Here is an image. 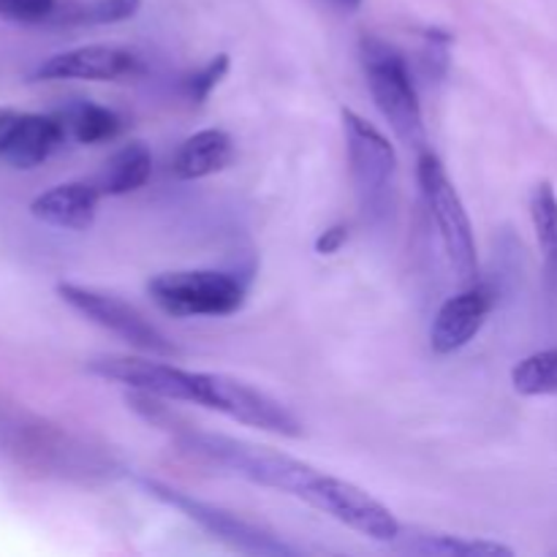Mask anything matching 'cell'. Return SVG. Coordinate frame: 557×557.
Returning a JSON list of instances; mask_svg holds the SVG:
<instances>
[{
    "label": "cell",
    "instance_id": "7402d4cb",
    "mask_svg": "<svg viewBox=\"0 0 557 557\" xmlns=\"http://www.w3.org/2000/svg\"><path fill=\"white\" fill-rule=\"evenodd\" d=\"M228 69H232V58H228L226 52H218L215 58L207 60L199 71H194V74L188 76V82H185V90H188L190 101L199 103V107L210 101V96L215 92V87L221 85L223 76L228 74Z\"/></svg>",
    "mask_w": 557,
    "mask_h": 557
},
{
    "label": "cell",
    "instance_id": "ba28073f",
    "mask_svg": "<svg viewBox=\"0 0 557 557\" xmlns=\"http://www.w3.org/2000/svg\"><path fill=\"white\" fill-rule=\"evenodd\" d=\"M194 403L223 413V417L234 419L239 424L264 430V433L283 435V438H299L302 435V422L281 400L245 384V381L228 379V375L196 373Z\"/></svg>",
    "mask_w": 557,
    "mask_h": 557
},
{
    "label": "cell",
    "instance_id": "277c9868",
    "mask_svg": "<svg viewBox=\"0 0 557 557\" xmlns=\"http://www.w3.org/2000/svg\"><path fill=\"white\" fill-rule=\"evenodd\" d=\"M417 177L424 201H428L430 215H433L435 226H438L441 245H444V253L446 259H449L451 272H455L457 281L466 283V286L468 283H476L479 250L476 237H473L471 215H468L455 183H451L444 163L438 161V156H435L433 150L419 152Z\"/></svg>",
    "mask_w": 557,
    "mask_h": 557
},
{
    "label": "cell",
    "instance_id": "9c48e42d",
    "mask_svg": "<svg viewBox=\"0 0 557 557\" xmlns=\"http://www.w3.org/2000/svg\"><path fill=\"white\" fill-rule=\"evenodd\" d=\"M58 297L76 313L85 315L87 321L123 337L139 351L156 354V357H174L177 354V346L152 321H147L134 305L123 302L112 294L96 292V288L79 286V283H58Z\"/></svg>",
    "mask_w": 557,
    "mask_h": 557
},
{
    "label": "cell",
    "instance_id": "5bb4252c",
    "mask_svg": "<svg viewBox=\"0 0 557 557\" xmlns=\"http://www.w3.org/2000/svg\"><path fill=\"white\" fill-rule=\"evenodd\" d=\"M65 134L69 131H65L60 114L22 112L9 141H5L3 152H0V161L14 169H22V172L41 166L47 158H52V152L60 150Z\"/></svg>",
    "mask_w": 557,
    "mask_h": 557
},
{
    "label": "cell",
    "instance_id": "2e32d148",
    "mask_svg": "<svg viewBox=\"0 0 557 557\" xmlns=\"http://www.w3.org/2000/svg\"><path fill=\"white\" fill-rule=\"evenodd\" d=\"M152 174V152L141 141L120 147L98 174L96 185L103 196H125L145 188Z\"/></svg>",
    "mask_w": 557,
    "mask_h": 557
},
{
    "label": "cell",
    "instance_id": "e0dca14e",
    "mask_svg": "<svg viewBox=\"0 0 557 557\" xmlns=\"http://www.w3.org/2000/svg\"><path fill=\"white\" fill-rule=\"evenodd\" d=\"M531 218L542 250L544 288L557 299V194L553 183H539L531 196Z\"/></svg>",
    "mask_w": 557,
    "mask_h": 557
},
{
    "label": "cell",
    "instance_id": "5b68a950",
    "mask_svg": "<svg viewBox=\"0 0 557 557\" xmlns=\"http://www.w3.org/2000/svg\"><path fill=\"white\" fill-rule=\"evenodd\" d=\"M152 302L174 319L190 315H234L243 310L248 292L239 277L218 270H174L161 272L147 283Z\"/></svg>",
    "mask_w": 557,
    "mask_h": 557
},
{
    "label": "cell",
    "instance_id": "3957f363",
    "mask_svg": "<svg viewBox=\"0 0 557 557\" xmlns=\"http://www.w3.org/2000/svg\"><path fill=\"white\" fill-rule=\"evenodd\" d=\"M343 134H346L348 172L357 190L362 215L370 223L395 210L397 196V152L395 145L375 128L370 120L354 109H341Z\"/></svg>",
    "mask_w": 557,
    "mask_h": 557
},
{
    "label": "cell",
    "instance_id": "7a4b0ae2",
    "mask_svg": "<svg viewBox=\"0 0 557 557\" xmlns=\"http://www.w3.org/2000/svg\"><path fill=\"white\" fill-rule=\"evenodd\" d=\"M359 54H362V69L370 96H373L375 107L384 114L386 123L392 125L397 139L403 145L413 147L417 152L428 150L422 103H419V92L411 79L406 58L392 44L375 36L362 38Z\"/></svg>",
    "mask_w": 557,
    "mask_h": 557
},
{
    "label": "cell",
    "instance_id": "ffe728a7",
    "mask_svg": "<svg viewBox=\"0 0 557 557\" xmlns=\"http://www.w3.org/2000/svg\"><path fill=\"white\" fill-rule=\"evenodd\" d=\"M511 386L522 397L557 395V346L517 362L511 370Z\"/></svg>",
    "mask_w": 557,
    "mask_h": 557
},
{
    "label": "cell",
    "instance_id": "8fae6325",
    "mask_svg": "<svg viewBox=\"0 0 557 557\" xmlns=\"http://www.w3.org/2000/svg\"><path fill=\"white\" fill-rule=\"evenodd\" d=\"M141 71L139 58L131 49L112 47V44H87V47L58 52L36 65L30 79L58 82V79H82V82H123Z\"/></svg>",
    "mask_w": 557,
    "mask_h": 557
},
{
    "label": "cell",
    "instance_id": "d6986e66",
    "mask_svg": "<svg viewBox=\"0 0 557 557\" xmlns=\"http://www.w3.org/2000/svg\"><path fill=\"white\" fill-rule=\"evenodd\" d=\"M406 549L422 555H449V557H493L504 555L511 557L515 549L506 547L500 542H490V539H466V536H451V533H422L413 536L406 544Z\"/></svg>",
    "mask_w": 557,
    "mask_h": 557
},
{
    "label": "cell",
    "instance_id": "603a6c76",
    "mask_svg": "<svg viewBox=\"0 0 557 557\" xmlns=\"http://www.w3.org/2000/svg\"><path fill=\"white\" fill-rule=\"evenodd\" d=\"M58 9V0H0V20L16 25H38L49 22Z\"/></svg>",
    "mask_w": 557,
    "mask_h": 557
},
{
    "label": "cell",
    "instance_id": "7c38bea8",
    "mask_svg": "<svg viewBox=\"0 0 557 557\" xmlns=\"http://www.w3.org/2000/svg\"><path fill=\"white\" fill-rule=\"evenodd\" d=\"M498 294L487 283H468L460 294L446 299L435 313L433 326H430V348L438 357L462 351L473 337L482 332L484 321L493 313Z\"/></svg>",
    "mask_w": 557,
    "mask_h": 557
},
{
    "label": "cell",
    "instance_id": "484cf974",
    "mask_svg": "<svg viewBox=\"0 0 557 557\" xmlns=\"http://www.w3.org/2000/svg\"><path fill=\"white\" fill-rule=\"evenodd\" d=\"M332 3H337L341 9H346V11H357L359 5H362V0H332Z\"/></svg>",
    "mask_w": 557,
    "mask_h": 557
},
{
    "label": "cell",
    "instance_id": "cb8c5ba5",
    "mask_svg": "<svg viewBox=\"0 0 557 557\" xmlns=\"http://www.w3.org/2000/svg\"><path fill=\"white\" fill-rule=\"evenodd\" d=\"M348 243V226L346 223H332L324 232L315 237V253L319 256H335L343 245Z\"/></svg>",
    "mask_w": 557,
    "mask_h": 557
},
{
    "label": "cell",
    "instance_id": "6da1fadb",
    "mask_svg": "<svg viewBox=\"0 0 557 557\" xmlns=\"http://www.w3.org/2000/svg\"><path fill=\"white\" fill-rule=\"evenodd\" d=\"M161 430H166L174 444L180 446V451L190 455L194 460L205 462L215 471L245 479L250 484H259V487L294 495V498L302 495L313 473L319 471V468L270 449V446H256L248 441L232 438V435L207 433V430L188 424L177 413H172Z\"/></svg>",
    "mask_w": 557,
    "mask_h": 557
},
{
    "label": "cell",
    "instance_id": "d4e9b609",
    "mask_svg": "<svg viewBox=\"0 0 557 557\" xmlns=\"http://www.w3.org/2000/svg\"><path fill=\"white\" fill-rule=\"evenodd\" d=\"M22 112H16V109H9V107H0V152H3L5 141H9L11 131H14L16 120H20Z\"/></svg>",
    "mask_w": 557,
    "mask_h": 557
},
{
    "label": "cell",
    "instance_id": "9a60e30c",
    "mask_svg": "<svg viewBox=\"0 0 557 557\" xmlns=\"http://www.w3.org/2000/svg\"><path fill=\"white\" fill-rule=\"evenodd\" d=\"M234 161V141L226 131L205 128L177 147L172 158V174L177 180H205L223 172Z\"/></svg>",
    "mask_w": 557,
    "mask_h": 557
},
{
    "label": "cell",
    "instance_id": "44dd1931",
    "mask_svg": "<svg viewBox=\"0 0 557 557\" xmlns=\"http://www.w3.org/2000/svg\"><path fill=\"white\" fill-rule=\"evenodd\" d=\"M141 9V0H96L63 16L69 25H114V22L134 20Z\"/></svg>",
    "mask_w": 557,
    "mask_h": 557
},
{
    "label": "cell",
    "instance_id": "30bf717a",
    "mask_svg": "<svg viewBox=\"0 0 557 557\" xmlns=\"http://www.w3.org/2000/svg\"><path fill=\"white\" fill-rule=\"evenodd\" d=\"M87 370L98 379L114 381L134 392H147L161 400L194 403L196 373L172 362H156L145 357H98L87 362Z\"/></svg>",
    "mask_w": 557,
    "mask_h": 557
},
{
    "label": "cell",
    "instance_id": "4fadbf2b",
    "mask_svg": "<svg viewBox=\"0 0 557 557\" xmlns=\"http://www.w3.org/2000/svg\"><path fill=\"white\" fill-rule=\"evenodd\" d=\"M101 196L96 183H60L30 201V215L63 232H87L96 223Z\"/></svg>",
    "mask_w": 557,
    "mask_h": 557
},
{
    "label": "cell",
    "instance_id": "8992f818",
    "mask_svg": "<svg viewBox=\"0 0 557 557\" xmlns=\"http://www.w3.org/2000/svg\"><path fill=\"white\" fill-rule=\"evenodd\" d=\"M136 482L141 484L147 495H152L161 504L172 506L180 515L188 517L190 522L201 528V531L210 533L212 539H218L221 544H226L228 549L243 555H267V557H292L294 549L288 547L283 539H277L275 533L264 531V528L253 525V522L243 520L234 511L221 509L215 504H207V500L194 498L190 493L172 487V484H163L158 479L139 476Z\"/></svg>",
    "mask_w": 557,
    "mask_h": 557
},
{
    "label": "cell",
    "instance_id": "ac0fdd59",
    "mask_svg": "<svg viewBox=\"0 0 557 557\" xmlns=\"http://www.w3.org/2000/svg\"><path fill=\"white\" fill-rule=\"evenodd\" d=\"M65 123V131H71L79 145H101V141L114 139L123 128V120L114 109L101 107V103L82 101L74 103L65 114H60Z\"/></svg>",
    "mask_w": 557,
    "mask_h": 557
},
{
    "label": "cell",
    "instance_id": "52a82bcc",
    "mask_svg": "<svg viewBox=\"0 0 557 557\" xmlns=\"http://www.w3.org/2000/svg\"><path fill=\"white\" fill-rule=\"evenodd\" d=\"M299 500L319 509L321 515H330L332 520L351 528L370 542L395 544L403 536L400 520L379 498H373L368 490L357 487L354 482L332 476V473L315 471Z\"/></svg>",
    "mask_w": 557,
    "mask_h": 557
}]
</instances>
